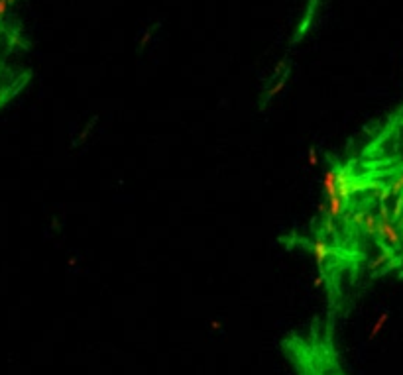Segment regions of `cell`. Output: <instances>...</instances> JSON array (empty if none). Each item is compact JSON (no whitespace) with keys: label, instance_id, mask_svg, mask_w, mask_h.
<instances>
[{"label":"cell","instance_id":"3","mask_svg":"<svg viewBox=\"0 0 403 375\" xmlns=\"http://www.w3.org/2000/svg\"><path fill=\"white\" fill-rule=\"evenodd\" d=\"M323 191H325V198H330L336 195V167H334V163L323 175Z\"/></svg>","mask_w":403,"mask_h":375},{"label":"cell","instance_id":"2","mask_svg":"<svg viewBox=\"0 0 403 375\" xmlns=\"http://www.w3.org/2000/svg\"><path fill=\"white\" fill-rule=\"evenodd\" d=\"M311 253H313V257L317 259V263H319L321 271H323V265L329 261L330 253H332V248H330L329 244H327L321 236H317V240L311 244Z\"/></svg>","mask_w":403,"mask_h":375},{"label":"cell","instance_id":"13","mask_svg":"<svg viewBox=\"0 0 403 375\" xmlns=\"http://www.w3.org/2000/svg\"><path fill=\"white\" fill-rule=\"evenodd\" d=\"M6 4H8V6H14V4H16V0H6Z\"/></svg>","mask_w":403,"mask_h":375},{"label":"cell","instance_id":"11","mask_svg":"<svg viewBox=\"0 0 403 375\" xmlns=\"http://www.w3.org/2000/svg\"><path fill=\"white\" fill-rule=\"evenodd\" d=\"M8 92H10L8 89H0V106L6 102V96H8Z\"/></svg>","mask_w":403,"mask_h":375},{"label":"cell","instance_id":"8","mask_svg":"<svg viewBox=\"0 0 403 375\" xmlns=\"http://www.w3.org/2000/svg\"><path fill=\"white\" fill-rule=\"evenodd\" d=\"M285 83H287V71H283L281 75H279V79L275 81V85L272 87V89H270V92H268V98H266V102H268V100H272L274 96H277V94L283 90Z\"/></svg>","mask_w":403,"mask_h":375},{"label":"cell","instance_id":"14","mask_svg":"<svg viewBox=\"0 0 403 375\" xmlns=\"http://www.w3.org/2000/svg\"><path fill=\"white\" fill-rule=\"evenodd\" d=\"M399 236H401V246H403V230H399Z\"/></svg>","mask_w":403,"mask_h":375},{"label":"cell","instance_id":"1","mask_svg":"<svg viewBox=\"0 0 403 375\" xmlns=\"http://www.w3.org/2000/svg\"><path fill=\"white\" fill-rule=\"evenodd\" d=\"M376 238L380 240V244L389 248V250H397L401 248V236H399V228L389 220V222H380L378 224V232Z\"/></svg>","mask_w":403,"mask_h":375},{"label":"cell","instance_id":"9","mask_svg":"<svg viewBox=\"0 0 403 375\" xmlns=\"http://www.w3.org/2000/svg\"><path fill=\"white\" fill-rule=\"evenodd\" d=\"M376 218L380 222H389L391 220V215H389V208L387 204H378V212H376Z\"/></svg>","mask_w":403,"mask_h":375},{"label":"cell","instance_id":"6","mask_svg":"<svg viewBox=\"0 0 403 375\" xmlns=\"http://www.w3.org/2000/svg\"><path fill=\"white\" fill-rule=\"evenodd\" d=\"M387 320H389V312L387 310H384L380 316H378V320L374 322V326L370 328V334H368V340H374L382 330H384V326L387 324Z\"/></svg>","mask_w":403,"mask_h":375},{"label":"cell","instance_id":"5","mask_svg":"<svg viewBox=\"0 0 403 375\" xmlns=\"http://www.w3.org/2000/svg\"><path fill=\"white\" fill-rule=\"evenodd\" d=\"M387 189H389V195H391V198L403 195V171L395 173V175L391 177V181L387 183Z\"/></svg>","mask_w":403,"mask_h":375},{"label":"cell","instance_id":"10","mask_svg":"<svg viewBox=\"0 0 403 375\" xmlns=\"http://www.w3.org/2000/svg\"><path fill=\"white\" fill-rule=\"evenodd\" d=\"M8 4H6V0H0V24L4 22V18H6V14H8Z\"/></svg>","mask_w":403,"mask_h":375},{"label":"cell","instance_id":"4","mask_svg":"<svg viewBox=\"0 0 403 375\" xmlns=\"http://www.w3.org/2000/svg\"><path fill=\"white\" fill-rule=\"evenodd\" d=\"M378 224H380V220L376 218V215H374V212H366V218H364V222H362V232L366 234L368 238H376Z\"/></svg>","mask_w":403,"mask_h":375},{"label":"cell","instance_id":"12","mask_svg":"<svg viewBox=\"0 0 403 375\" xmlns=\"http://www.w3.org/2000/svg\"><path fill=\"white\" fill-rule=\"evenodd\" d=\"M309 163L317 165V153H315V149H309Z\"/></svg>","mask_w":403,"mask_h":375},{"label":"cell","instance_id":"7","mask_svg":"<svg viewBox=\"0 0 403 375\" xmlns=\"http://www.w3.org/2000/svg\"><path fill=\"white\" fill-rule=\"evenodd\" d=\"M389 215H391V222H399L403 220V195L393 198V204H391V208H389Z\"/></svg>","mask_w":403,"mask_h":375}]
</instances>
